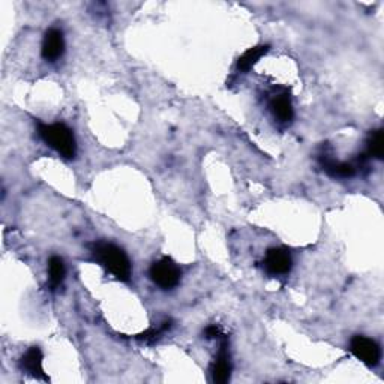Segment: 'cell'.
I'll return each mask as SVG.
<instances>
[{
    "label": "cell",
    "mask_w": 384,
    "mask_h": 384,
    "mask_svg": "<svg viewBox=\"0 0 384 384\" xmlns=\"http://www.w3.org/2000/svg\"><path fill=\"white\" fill-rule=\"evenodd\" d=\"M91 251L95 260L101 263V266H104L119 281L128 282L131 279L133 265H131V260L122 248L114 244L98 242L91 245Z\"/></svg>",
    "instance_id": "1"
},
{
    "label": "cell",
    "mask_w": 384,
    "mask_h": 384,
    "mask_svg": "<svg viewBox=\"0 0 384 384\" xmlns=\"http://www.w3.org/2000/svg\"><path fill=\"white\" fill-rule=\"evenodd\" d=\"M39 137L47 143V145L56 150L59 155L67 159H72L77 152V143L72 131L65 124H39L38 125Z\"/></svg>",
    "instance_id": "2"
},
{
    "label": "cell",
    "mask_w": 384,
    "mask_h": 384,
    "mask_svg": "<svg viewBox=\"0 0 384 384\" xmlns=\"http://www.w3.org/2000/svg\"><path fill=\"white\" fill-rule=\"evenodd\" d=\"M149 273L152 281L164 290L174 289L176 285L179 284L182 277V272L178 267V265L168 257H164L159 261L153 263Z\"/></svg>",
    "instance_id": "3"
},
{
    "label": "cell",
    "mask_w": 384,
    "mask_h": 384,
    "mask_svg": "<svg viewBox=\"0 0 384 384\" xmlns=\"http://www.w3.org/2000/svg\"><path fill=\"white\" fill-rule=\"evenodd\" d=\"M350 351L368 366H377L380 364L381 350L374 339L357 335L351 339Z\"/></svg>",
    "instance_id": "4"
},
{
    "label": "cell",
    "mask_w": 384,
    "mask_h": 384,
    "mask_svg": "<svg viewBox=\"0 0 384 384\" xmlns=\"http://www.w3.org/2000/svg\"><path fill=\"white\" fill-rule=\"evenodd\" d=\"M291 254L285 248H270L265 258V269L272 277L287 275L291 270Z\"/></svg>",
    "instance_id": "5"
},
{
    "label": "cell",
    "mask_w": 384,
    "mask_h": 384,
    "mask_svg": "<svg viewBox=\"0 0 384 384\" xmlns=\"http://www.w3.org/2000/svg\"><path fill=\"white\" fill-rule=\"evenodd\" d=\"M230 377H232V362H230L227 338L224 336L212 365V380L218 384H224L230 380Z\"/></svg>",
    "instance_id": "6"
},
{
    "label": "cell",
    "mask_w": 384,
    "mask_h": 384,
    "mask_svg": "<svg viewBox=\"0 0 384 384\" xmlns=\"http://www.w3.org/2000/svg\"><path fill=\"white\" fill-rule=\"evenodd\" d=\"M65 51V39H63V34L62 30L59 29H50L46 32V37H44L42 41V58L48 60V62H54L58 60Z\"/></svg>",
    "instance_id": "7"
},
{
    "label": "cell",
    "mask_w": 384,
    "mask_h": 384,
    "mask_svg": "<svg viewBox=\"0 0 384 384\" xmlns=\"http://www.w3.org/2000/svg\"><path fill=\"white\" fill-rule=\"evenodd\" d=\"M42 362H44V356H42L41 348L30 347L23 355V357L20 359V368H21V371H25V372H27V374H30L32 377L48 381L50 378L47 377L46 372H44Z\"/></svg>",
    "instance_id": "8"
},
{
    "label": "cell",
    "mask_w": 384,
    "mask_h": 384,
    "mask_svg": "<svg viewBox=\"0 0 384 384\" xmlns=\"http://www.w3.org/2000/svg\"><path fill=\"white\" fill-rule=\"evenodd\" d=\"M270 110L273 116H275L282 124H289L293 120V116H294L293 104H291V98L287 92L275 95L272 98Z\"/></svg>",
    "instance_id": "9"
},
{
    "label": "cell",
    "mask_w": 384,
    "mask_h": 384,
    "mask_svg": "<svg viewBox=\"0 0 384 384\" xmlns=\"http://www.w3.org/2000/svg\"><path fill=\"white\" fill-rule=\"evenodd\" d=\"M320 164L323 170L329 176H332V178H351L356 173V168L351 164L336 161L331 158V155H327V153H323L320 157Z\"/></svg>",
    "instance_id": "10"
},
{
    "label": "cell",
    "mask_w": 384,
    "mask_h": 384,
    "mask_svg": "<svg viewBox=\"0 0 384 384\" xmlns=\"http://www.w3.org/2000/svg\"><path fill=\"white\" fill-rule=\"evenodd\" d=\"M269 48H270L269 46H257V47H252V48L246 50L237 60V71L248 72L263 56H266Z\"/></svg>",
    "instance_id": "11"
},
{
    "label": "cell",
    "mask_w": 384,
    "mask_h": 384,
    "mask_svg": "<svg viewBox=\"0 0 384 384\" xmlns=\"http://www.w3.org/2000/svg\"><path fill=\"white\" fill-rule=\"evenodd\" d=\"M65 275H67V269H65V263L60 257H51L48 260V285L51 291H56L63 284Z\"/></svg>",
    "instance_id": "12"
},
{
    "label": "cell",
    "mask_w": 384,
    "mask_h": 384,
    "mask_svg": "<svg viewBox=\"0 0 384 384\" xmlns=\"http://www.w3.org/2000/svg\"><path fill=\"white\" fill-rule=\"evenodd\" d=\"M383 153H384L383 131L381 129L371 131L369 135H368V140H366V152L364 153V155L366 158L383 159Z\"/></svg>",
    "instance_id": "13"
},
{
    "label": "cell",
    "mask_w": 384,
    "mask_h": 384,
    "mask_svg": "<svg viewBox=\"0 0 384 384\" xmlns=\"http://www.w3.org/2000/svg\"><path fill=\"white\" fill-rule=\"evenodd\" d=\"M171 326H173V322H171V320H166V322H164L158 329H157V327H150V329H147L146 332H143V333L137 335L135 339H137V341H141V343L152 345V344H155V343L158 341V339L161 338V335H162L164 332L170 331Z\"/></svg>",
    "instance_id": "14"
},
{
    "label": "cell",
    "mask_w": 384,
    "mask_h": 384,
    "mask_svg": "<svg viewBox=\"0 0 384 384\" xmlns=\"http://www.w3.org/2000/svg\"><path fill=\"white\" fill-rule=\"evenodd\" d=\"M204 335H206L207 339H219V338L225 336V335L223 333L221 329H219L216 324H212V326H209V327H206Z\"/></svg>",
    "instance_id": "15"
}]
</instances>
